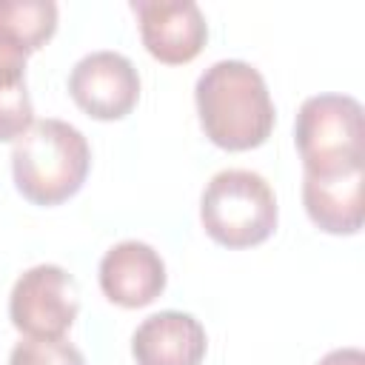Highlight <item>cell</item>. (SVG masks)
Returning a JSON list of instances; mask_svg holds the SVG:
<instances>
[{
  "mask_svg": "<svg viewBox=\"0 0 365 365\" xmlns=\"http://www.w3.org/2000/svg\"><path fill=\"white\" fill-rule=\"evenodd\" d=\"M194 100L205 137L225 151H248L271 137L274 100L265 77L245 60L211 63L197 77Z\"/></svg>",
  "mask_w": 365,
  "mask_h": 365,
  "instance_id": "obj_1",
  "label": "cell"
},
{
  "mask_svg": "<svg viewBox=\"0 0 365 365\" xmlns=\"http://www.w3.org/2000/svg\"><path fill=\"white\" fill-rule=\"evenodd\" d=\"M91 168V148L80 128L46 117L14 140L11 174L17 191L34 205H57L74 197Z\"/></svg>",
  "mask_w": 365,
  "mask_h": 365,
  "instance_id": "obj_2",
  "label": "cell"
},
{
  "mask_svg": "<svg viewBox=\"0 0 365 365\" xmlns=\"http://www.w3.org/2000/svg\"><path fill=\"white\" fill-rule=\"evenodd\" d=\"M277 197L268 180L251 168L217 171L200 197L205 234L225 248H251L277 228Z\"/></svg>",
  "mask_w": 365,
  "mask_h": 365,
  "instance_id": "obj_3",
  "label": "cell"
},
{
  "mask_svg": "<svg viewBox=\"0 0 365 365\" xmlns=\"http://www.w3.org/2000/svg\"><path fill=\"white\" fill-rule=\"evenodd\" d=\"M302 171L311 177L365 168V114L348 94L308 97L294 123Z\"/></svg>",
  "mask_w": 365,
  "mask_h": 365,
  "instance_id": "obj_4",
  "label": "cell"
},
{
  "mask_svg": "<svg viewBox=\"0 0 365 365\" xmlns=\"http://www.w3.org/2000/svg\"><path fill=\"white\" fill-rule=\"evenodd\" d=\"M80 311V291L74 277L51 262L23 271L9 294V319L11 325L37 339L63 336Z\"/></svg>",
  "mask_w": 365,
  "mask_h": 365,
  "instance_id": "obj_5",
  "label": "cell"
},
{
  "mask_svg": "<svg viewBox=\"0 0 365 365\" xmlns=\"http://www.w3.org/2000/svg\"><path fill=\"white\" fill-rule=\"evenodd\" d=\"M68 94L94 120H123L140 100V74L120 51H91L68 74Z\"/></svg>",
  "mask_w": 365,
  "mask_h": 365,
  "instance_id": "obj_6",
  "label": "cell"
},
{
  "mask_svg": "<svg viewBox=\"0 0 365 365\" xmlns=\"http://www.w3.org/2000/svg\"><path fill=\"white\" fill-rule=\"evenodd\" d=\"M131 11L137 14L143 46L160 63H188L208 40L205 14L194 0H131Z\"/></svg>",
  "mask_w": 365,
  "mask_h": 365,
  "instance_id": "obj_7",
  "label": "cell"
},
{
  "mask_svg": "<svg viewBox=\"0 0 365 365\" xmlns=\"http://www.w3.org/2000/svg\"><path fill=\"white\" fill-rule=\"evenodd\" d=\"M100 288L123 308H143L163 294L165 262L148 242L123 240L100 259Z\"/></svg>",
  "mask_w": 365,
  "mask_h": 365,
  "instance_id": "obj_8",
  "label": "cell"
},
{
  "mask_svg": "<svg viewBox=\"0 0 365 365\" xmlns=\"http://www.w3.org/2000/svg\"><path fill=\"white\" fill-rule=\"evenodd\" d=\"M205 348V328L185 311H157L145 317L131 336L137 365H200Z\"/></svg>",
  "mask_w": 365,
  "mask_h": 365,
  "instance_id": "obj_9",
  "label": "cell"
},
{
  "mask_svg": "<svg viewBox=\"0 0 365 365\" xmlns=\"http://www.w3.org/2000/svg\"><path fill=\"white\" fill-rule=\"evenodd\" d=\"M365 168L328 174V177H302V202L311 222L328 234H356L365 220L362 200Z\"/></svg>",
  "mask_w": 365,
  "mask_h": 365,
  "instance_id": "obj_10",
  "label": "cell"
},
{
  "mask_svg": "<svg viewBox=\"0 0 365 365\" xmlns=\"http://www.w3.org/2000/svg\"><path fill=\"white\" fill-rule=\"evenodd\" d=\"M57 29L54 0H0V31L14 37L29 54L37 51Z\"/></svg>",
  "mask_w": 365,
  "mask_h": 365,
  "instance_id": "obj_11",
  "label": "cell"
},
{
  "mask_svg": "<svg viewBox=\"0 0 365 365\" xmlns=\"http://www.w3.org/2000/svg\"><path fill=\"white\" fill-rule=\"evenodd\" d=\"M9 365H86V359L63 336H57V339L26 336L11 348Z\"/></svg>",
  "mask_w": 365,
  "mask_h": 365,
  "instance_id": "obj_12",
  "label": "cell"
},
{
  "mask_svg": "<svg viewBox=\"0 0 365 365\" xmlns=\"http://www.w3.org/2000/svg\"><path fill=\"white\" fill-rule=\"evenodd\" d=\"M34 123V106L23 83L0 86V143L17 140Z\"/></svg>",
  "mask_w": 365,
  "mask_h": 365,
  "instance_id": "obj_13",
  "label": "cell"
},
{
  "mask_svg": "<svg viewBox=\"0 0 365 365\" xmlns=\"http://www.w3.org/2000/svg\"><path fill=\"white\" fill-rule=\"evenodd\" d=\"M26 57H29V51L14 37L0 31V86L26 80Z\"/></svg>",
  "mask_w": 365,
  "mask_h": 365,
  "instance_id": "obj_14",
  "label": "cell"
},
{
  "mask_svg": "<svg viewBox=\"0 0 365 365\" xmlns=\"http://www.w3.org/2000/svg\"><path fill=\"white\" fill-rule=\"evenodd\" d=\"M317 365H365V354L359 348H336L328 351Z\"/></svg>",
  "mask_w": 365,
  "mask_h": 365,
  "instance_id": "obj_15",
  "label": "cell"
}]
</instances>
